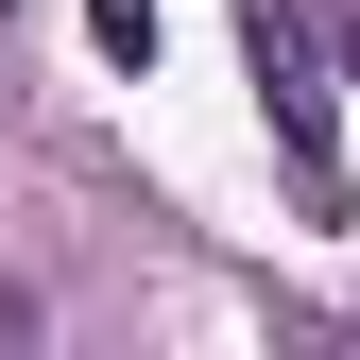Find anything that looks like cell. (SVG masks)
I'll return each mask as SVG.
<instances>
[{"instance_id": "4", "label": "cell", "mask_w": 360, "mask_h": 360, "mask_svg": "<svg viewBox=\"0 0 360 360\" xmlns=\"http://www.w3.org/2000/svg\"><path fill=\"white\" fill-rule=\"evenodd\" d=\"M343 86H360V18H343Z\"/></svg>"}, {"instance_id": "2", "label": "cell", "mask_w": 360, "mask_h": 360, "mask_svg": "<svg viewBox=\"0 0 360 360\" xmlns=\"http://www.w3.org/2000/svg\"><path fill=\"white\" fill-rule=\"evenodd\" d=\"M86 34H103L120 69H155V0H86Z\"/></svg>"}, {"instance_id": "1", "label": "cell", "mask_w": 360, "mask_h": 360, "mask_svg": "<svg viewBox=\"0 0 360 360\" xmlns=\"http://www.w3.org/2000/svg\"><path fill=\"white\" fill-rule=\"evenodd\" d=\"M240 69H257V103H275L292 172L326 189V155H343V86H326V34H309V0H240Z\"/></svg>"}, {"instance_id": "3", "label": "cell", "mask_w": 360, "mask_h": 360, "mask_svg": "<svg viewBox=\"0 0 360 360\" xmlns=\"http://www.w3.org/2000/svg\"><path fill=\"white\" fill-rule=\"evenodd\" d=\"M0 343H34V292H18V275H0Z\"/></svg>"}]
</instances>
